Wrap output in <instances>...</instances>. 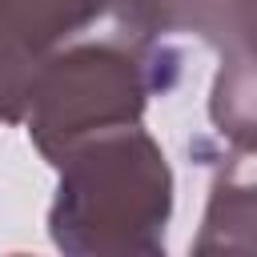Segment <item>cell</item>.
<instances>
[{"mask_svg": "<svg viewBox=\"0 0 257 257\" xmlns=\"http://www.w3.org/2000/svg\"><path fill=\"white\" fill-rule=\"evenodd\" d=\"M48 209L52 245L68 257H157L173 217V169L137 124L92 133L64 149Z\"/></svg>", "mask_w": 257, "mask_h": 257, "instance_id": "6da1fadb", "label": "cell"}, {"mask_svg": "<svg viewBox=\"0 0 257 257\" xmlns=\"http://www.w3.org/2000/svg\"><path fill=\"white\" fill-rule=\"evenodd\" d=\"M40 64H44V56H36L24 40H16L8 28H0V124L24 120L28 92H32Z\"/></svg>", "mask_w": 257, "mask_h": 257, "instance_id": "52a82bcc", "label": "cell"}, {"mask_svg": "<svg viewBox=\"0 0 257 257\" xmlns=\"http://www.w3.org/2000/svg\"><path fill=\"white\" fill-rule=\"evenodd\" d=\"M193 253H257V153L233 149L217 165Z\"/></svg>", "mask_w": 257, "mask_h": 257, "instance_id": "3957f363", "label": "cell"}, {"mask_svg": "<svg viewBox=\"0 0 257 257\" xmlns=\"http://www.w3.org/2000/svg\"><path fill=\"white\" fill-rule=\"evenodd\" d=\"M112 0H0V28L24 40L36 56H52L100 16H108Z\"/></svg>", "mask_w": 257, "mask_h": 257, "instance_id": "277c9868", "label": "cell"}, {"mask_svg": "<svg viewBox=\"0 0 257 257\" xmlns=\"http://www.w3.org/2000/svg\"><path fill=\"white\" fill-rule=\"evenodd\" d=\"M181 72L177 48H145L116 32L104 40H68L36 68L28 92V141L52 165L76 141L137 124L149 96L169 92Z\"/></svg>", "mask_w": 257, "mask_h": 257, "instance_id": "7a4b0ae2", "label": "cell"}, {"mask_svg": "<svg viewBox=\"0 0 257 257\" xmlns=\"http://www.w3.org/2000/svg\"><path fill=\"white\" fill-rule=\"evenodd\" d=\"M197 40L217 56L257 68V0H205Z\"/></svg>", "mask_w": 257, "mask_h": 257, "instance_id": "8992f818", "label": "cell"}, {"mask_svg": "<svg viewBox=\"0 0 257 257\" xmlns=\"http://www.w3.org/2000/svg\"><path fill=\"white\" fill-rule=\"evenodd\" d=\"M112 32L145 48H177L181 36H197L205 0H112Z\"/></svg>", "mask_w": 257, "mask_h": 257, "instance_id": "5b68a950", "label": "cell"}]
</instances>
